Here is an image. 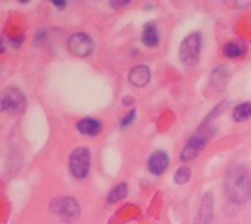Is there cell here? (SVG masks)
<instances>
[{
  "label": "cell",
  "instance_id": "cell-19",
  "mask_svg": "<svg viewBox=\"0 0 251 224\" xmlns=\"http://www.w3.org/2000/svg\"><path fill=\"white\" fill-rule=\"evenodd\" d=\"M53 4L57 6V7H65V3H63V1H62V3H60V1H53Z\"/></svg>",
  "mask_w": 251,
  "mask_h": 224
},
{
  "label": "cell",
  "instance_id": "cell-2",
  "mask_svg": "<svg viewBox=\"0 0 251 224\" xmlns=\"http://www.w3.org/2000/svg\"><path fill=\"white\" fill-rule=\"evenodd\" d=\"M200 51H201V37L200 34L194 32L182 40L178 56L184 66H194L199 62Z\"/></svg>",
  "mask_w": 251,
  "mask_h": 224
},
{
  "label": "cell",
  "instance_id": "cell-8",
  "mask_svg": "<svg viewBox=\"0 0 251 224\" xmlns=\"http://www.w3.org/2000/svg\"><path fill=\"white\" fill-rule=\"evenodd\" d=\"M150 78H151V73H150V69L144 65H138L135 67L131 69L129 75H128V79L131 82V85L134 87H146L149 82H150Z\"/></svg>",
  "mask_w": 251,
  "mask_h": 224
},
{
  "label": "cell",
  "instance_id": "cell-16",
  "mask_svg": "<svg viewBox=\"0 0 251 224\" xmlns=\"http://www.w3.org/2000/svg\"><path fill=\"white\" fill-rule=\"evenodd\" d=\"M126 194H128V186H126L125 183H121V185L115 186V189L109 194L107 202H109V204H115V202H118L119 200H124V198L126 197Z\"/></svg>",
  "mask_w": 251,
  "mask_h": 224
},
{
  "label": "cell",
  "instance_id": "cell-20",
  "mask_svg": "<svg viewBox=\"0 0 251 224\" xmlns=\"http://www.w3.org/2000/svg\"><path fill=\"white\" fill-rule=\"evenodd\" d=\"M4 48H3V43H1V38H0V51H3Z\"/></svg>",
  "mask_w": 251,
  "mask_h": 224
},
{
  "label": "cell",
  "instance_id": "cell-14",
  "mask_svg": "<svg viewBox=\"0 0 251 224\" xmlns=\"http://www.w3.org/2000/svg\"><path fill=\"white\" fill-rule=\"evenodd\" d=\"M212 82H213L215 87L224 88L228 84V69H225L222 66L215 69L213 73H212Z\"/></svg>",
  "mask_w": 251,
  "mask_h": 224
},
{
  "label": "cell",
  "instance_id": "cell-13",
  "mask_svg": "<svg viewBox=\"0 0 251 224\" xmlns=\"http://www.w3.org/2000/svg\"><path fill=\"white\" fill-rule=\"evenodd\" d=\"M212 210H213V202H212V195L207 194L203 201H201V210H200V217L204 223L207 224L212 219Z\"/></svg>",
  "mask_w": 251,
  "mask_h": 224
},
{
  "label": "cell",
  "instance_id": "cell-18",
  "mask_svg": "<svg viewBox=\"0 0 251 224\" xmlns=\"http://www.w3.org/2000/svg\"><path fill=\"white\" fill-rule=\"evenodd\" d=\"M134 116H135V112L132 110V112H131V113H129V114L122 120V122H121V125H122V126H128V125L134 120Z\"/></svg>",
  "mask_w": 251,
  "mask_h": 224
},
{
  "label": "cell",
  "instance_id": "cell-6",
  "mask_svg": "<svg viewBox=\"0 0 251 224\" xmlns=\"http://www.w3.org/2000/svg\"><path fill=\"white\" fill-rule=\"evenodd\" d=\"M54 213L60 216V219L66 223H72L79 216V205L74 198H59L53 202Z\"/></svg>",
  "mask_w": 251,
  "mask_h": 224
},
{
  "label": "cell",
  "instance_id": "cell-7",
  "mask_svg": "<svg viewBox=\"0 0 251 224\" xmlns=\"http://www.w3.org/2000/svg\"><path fill=\"white\" fill-rule=\"evenodd\" d=\"M207 139L209 138L204 136V135H196V136H193L187 142V145L184 147L182 154H181V160L182 161H191V160H194L201 153V150L206 147Z\"/></svg>",
  "mask_w": 251,
  "mask_h": 224
},
{
  "label": "cell",
  "instance_id": "cell-9",
  "mask_svg": "<svg viewBox=\"0 0 251 224\" xmlns=\"http://www.w3.org/2000/svg\"><path fill=\"white\" fill-rule=\"evenodd\" d=\"M168 166H169V157L163 151H156L149 158V170L156 176L162 175L168 169Z\"/></svg>",
  "mask_w": 251,
  "mask_h": 224
},
{
  "label": "cell",
  "instance_id": "cell-3",
  "mask_svg": "<svg viewBox=\"0 0 251 224\" xmlns=\"http://www.w3.org/2000/svg\"><path fill=\"white\" fill-rule=\"evenodd\" d=\"M26 100L21 90L18 88H6L0 94V112L9 114H21L25 110Z\"/></svg>",
  "mask_w": 251,
  "mask_h": 224
},
{
  "label": "cell",
  "instance_id": "cell-5",
  "mask_svg": "<svg viewBox=\"0 0 251 224\" xmlns=\"http://www.w3.org/2000/svg\"><path fill=\"white\" fill-rule=\"evenodd\" d=\"M68 48L74 56L85 57V56H90L93 53L94 41L91 40V37L88 34L76 32V34L71 35V38L68 40Z\"/></svg>",
  "mask_w": 251,
  "mask_h": 224
},
{
  "label": "cell",
  "instance_id": "cell-17",
  "mask_svg": "<svg viewBox=\"0 0 251 224\" xmlns=\"http://www.w3.org/2000/svg\"><path fill=\"white\" fill-rule=\"evenodd\" d=\"M191 179V170L188 167H181L176 170L175 176H174V180L178 183V185H184L187 183L188 180Z\"/></svg>",
  "mask_w": 251,
  "mask_h": 224
},
{
  "label": "cell",
  "instance_id": "cell-1",
  "mask_svg": "<svg viewBox=\"0 0 251 224\" xmlns=\"http://www.w3.org/2000/svg\"><path fill=\"white\" fill-rule=\"evenodd\" d=\"M225 192L237 204H244L251 198V175L244 166H234L225 175Z\"/></svg>",
  "mask_w": 251,
  "mask_h": 224
},
{
  "label": "cell",
  "instance_id": "cell-4",
  "mask_svg": "<svg viewBox=\"0 0 251 224\" xmlns=\"http://www.w3.org/2000/svg\"><path fill=\"white\" fill-rule=\"evenodd\" d=\"M91 166V154L90 150L85 147H79L72 151L69 157V170L74 178L76 179H84L87 178Z\"/></svg>",
  "mask_w": 251,
  "mask_h": 224
},
{
  "label": "cell",
  "instance_id": "cell-12",
  "mask_svg": "<svg viewBox=\"0 0 251 224\" xmlns=\"http://www.w3.org/2000/svg\"><path fill=\"white\" fill-rule=\"evenodd\" d=\"M244 53H246V47L238 43H228L224 47V54L229 59H238L244 56Z\"/></svg>",
  "mask_w": 251,
  "mask_h": 224
},
{
  "label": "cell",
  "instance_id": "cell-15",
  "mask_svg": "<svg viewBox=\"0 0 251 224\" xmlns=\"http://www.w3.org/2000/svg\"><path fill=\"white\" fill-rule=\"evenodd\" d=\"M234 120L244 122L251 116V103H241L234 109Z\"/></svg>",
  "mask_w": 251,
  "mask_h": 224
},
{
  "label": "cell",
  "instance_id": "cell-10",
  "mask_svg": "<svg viewBox=\"0 0 251 224\" xmlns=\"http://www.w3.org/2000/svg\"><path fill=\"white\" fill-rule=\"evenodd\" d=\"M76 129L82 134V135H87V136H96L100 134L101 131V123L96 119H91V117H85L82 120H79L76 123Z\"/></svg>",
  "mask_w": 251,
  "mask_h": 224
},
{
  "label": "cell",
  "instance_id": "cell-11",
  "mask_svg": "<svg viewBox=\"0 0 251 224\" xmlns=\"http://www.w3.org/2000/svg\"><path fill=\"white\" fill-rule=\"evenodd\" d=\"M159 40H160V37H159V29H157V26H156L153 22L147 23V25L144 26V29H143V43H144L147 47H154V45L159 43Z\"/></svg>",
  "mask_w": 251,
  "mask_h": 224
}]
</instances>
